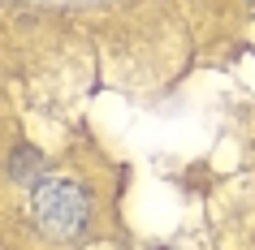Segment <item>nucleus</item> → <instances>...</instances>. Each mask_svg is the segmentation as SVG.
<instances>
[{"instance_id":"f03ea898","label":"nucleus","mask_w":255,"mask_h":250,"mask_svg":"<svg viewBox=\"0 0 255 250\" xmlns=\"http://www.w3.org/2000/svg\"><path fill=\"white\" fill-rule=\"evenodd\" d=\"M4 172H9V181L13 185H39L43 181V156H39V147H30V143H17L13 151H9V160H4Z\"/></svg>"},{"instance_id":"7ed1b4c3","label":"nucleus","mask_w":255,"mask_h":250,"mask_svg":"<svg viewBox=\"0 0 255 250\" xmlns=\"http://www.w3.org/2000/svg\"><path fill=\"white\" fill-rule=\"evenodd\" d=\"M247 4H251V9H255V0H247Z\"/></svg>"},{"instance_id":"f257e3e1","label":"nucleus","mask_w":255,"mask_h":250,"mask_svg":"<svg viewBox=\"0 0 255 250\" xmlns=\"http://www.w3.org/2000/svg\"><path fill=\"white\" fill-rule=\"evenodd\" d=\"M30 220L39 237L56 246H78L91 229V194L74 177H43L30 198Z\"/></svg>"}]
</instances>
